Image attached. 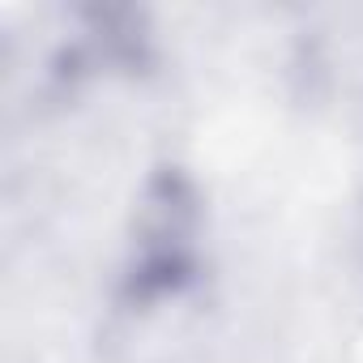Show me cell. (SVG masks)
Instances as JSON below:
<instances>
[{
  "label": "cell",
  "mask_w": 363,
  "mask_h": 363,
  "mask_svg": "<svg viewBox=\"0 0 363 363\" xmlns=\"http://www.w3.org/2000/svg\"><path fill=\"white\" fill-rule=\"evenodd\" d=\"M354 363H363V333H359V342H354Z\"/></svg>",
  "instance_id": "6da1fadb"
}]
</instances>
